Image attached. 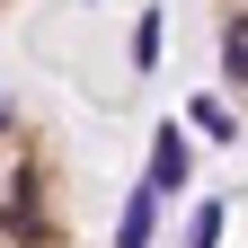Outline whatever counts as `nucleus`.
<instances>
[{
  "mask_svg": "<svg viewBox=\"0 0 248 248\" xmlns=\"http://www.w3.org/2000/svg\"><path fill=\"white\" fill-rule=\"evenodd\" d=\"M222 71H231V80H248V9L222 27Z\"/></svg>",
  "mask_w": 248,
  "mask_h": 248,
  "instance_id": "obj_3",
  "label": "nucleus"
},
{
  "mask_svg": "<svg viewBox=\"0 0 248 248\" xmlns=\"http://www.w3.org/2000/svg\"><path fill=\"white\" fill-rule=\"evenodd\" d=\"M169 186H186V133L177 124L160 133V151H151V195H169Z\"/></svg>",
  "mask_w": 248,
  "mask_h": 248,
  "instance_id": "obj_1",
  "label": "nucleus"
},
{
  "mask_svg": "<svg viewBox=\"0 0 248 248\" xmlns=\"http://www.w3.org/2000/svg\"><path fill=\"white\" fill-rule=\"evenodd\" d=\"M115 248H151V186L133 195V213H124V239H115Z\"/></svg>",
  "mask_w": 248,
  "mask_h": 248,
  "instance_id": "obj_4",
  "label": "nucleus"
},
{
  "mask_svg": "<svg viewBox=\"0 0 248 248\" xmlns=\"http://www.w3.org/2000/svg\"><path fill=\"white\" fill-rule=\"evenodd\" d=\"M9 231H18V239H45V213H36V177H18V195H9Z\"/></svg>",
  "mask_w": 248,
  "mask_h": 248,
  "instance_id": "obj_2",
  "label": "nucleus"
}]
</instances>
